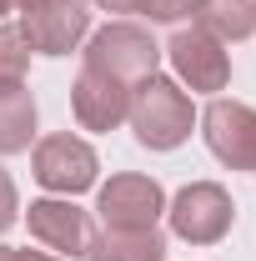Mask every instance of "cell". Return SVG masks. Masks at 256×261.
Here are the masks:
<instances>
[{"mask_svg":"<svg viewBox=\"0 0 256 261\" xmlns=\"http://www.w3.org/2000/svg\"><path fill=\"white\" fill-rule=\"evenodd\" d=\"M131 130H136V141L141 146H151V151H176L186 136H191V96L176 86V81H166V75H146V81H136L131 86V111H126Z\"/></svg>","mask_w":256,"mask_h":261,"instance_id":"cell-1","label":"cell"},{"mask_svg":"<svg viewBox=\"0 0 256 261\" xmlns=\"http://www.w3.org/2000/svg\"><path fill=\"white\" fill-rule=\"evenodd\" d=\"M86 65L100 70V75H111V81H121V86H136V81L156 75L161 45L151 40V31H141V25H131V20H116V25H106V31L91 35Z\"/></svg>","mask_w":256,"mask_h":261,"instance_id":"cell-2","label":"cell"},{"mask_svg":"<svg viewBox=\"0 0 256 261\" xmlns=\"http://www.w3.org/2000/svg\"><path fill=\"white\" fill-rule=\"evenodd\" d=\"M91 31L86 0H20V35L40 56H70Z\"/></svg>","mask_w":256,"mask_h":261,"instance_id":"cell-3","label":"cell"},{"mask_svg":"<svg viewBox=\"0 0 256 261\" xmlns=\"http://www.w3.org/2000/svg\"><path fill=\"white\" fill-rule=\"evenodd\" d=\"M171 231L181 236V241H191V246H216L231 221H236V206H231V196L226 186L216 181H191V186H181L176 201H171Z\"/></svg>","mask_w":256,"mask_h":261,"instance_id":"cell-4","label":"cell"},{"mask_svg":"<svg viewBox=\"0 0 256 261\" xmlns=\"http://www.w3.org/2000/svg\"><path fill=\"white\" fill-rule=\"evenodd\" d=\"M201 136L211 156L231 171H256V106L246 100H211L201 116Z\"/></svg>","mask_w":256,"mask_h":261,"instance_id":"cell-5","label":"cell"},{"mask_svg":"<svg viewBox=\"0 0 256 261\" xmlns=\"http://www.w3.org/2000/svg\"><path fill=\"white\" fill-rule=\"evenodd\" d=\"M96 151L81 141V136H70V130H56V136H45L40 146H35V181L45 186V191H61V196H81L96 186Z\"/></svg>","mask_w":256,"mask_h":261,"instance_id":"cell-6","label":"cell"},{"mask_svg":"<svg viewBox=\"0 0 256 261\" xmlns=\"http://www.w3.org/2000/svg\"><path fill=\"white\" fill-rule=\"evenodd\" d=\"M166 56L176 65V75L191 86V91H226V81H231V56L221 50V40L211 31H201V25H181V31L171 35V45H166Z\"/></svg>","mask_w":256,"mask_h":261,"instance_id":"cell-7","label":"cell"},{"mask_svg":"<svg viewBox=\"0 0 256 261\" xmlns=\"http://www.w3.org/2000/svg\"><path fill=\"white\" fill-rule=\"evenodd\" d=\"M100 221L116 231H146L161 221V211H166V191H161L151 176H111L106 186H100V201H96Z\"/></svg>","mask_w":256,"mask_h":261,"instance_id":"cell-8","label":"cell"},{"mask_svg":"<svg viewBox=\"0 0 256 261\" xmlns=\"http://www.w3.org/2000/svg\"><path fill=\"white\" fill-rule=\"evenodd\" d=\"M31 236L40 246H50V251H61V256H86L91 251V241H96V231H91V216L65 196V201H31Z\"/></svg>","mask_w":256,"mask_h":261,"instance_id":"cell-9","label":"cell"},{"mask_svg":"<svg viewBox=\"0 0 256 261\" xmlns=\"http://www.w3.org/2000/svg\"><path fill=\"white\" fill-rule=\"evenodd\" d=\"M70 111H75L81 130H116L131 111V86H121V81H111V75L86 65L75 75V86H70Z\"/></svg>","mask_w":256,"mask_h":261,"instance_id":"cell-10","label":"cell"},{"mask_svg":"<svg viewBox=\"0 0 256 261\" xmlns=\"http://www.w3.org/2000/svg\"><path fill=\"white\" fill-rule=\"evenodd\" d=\"M35 141V96L25 91V81L0 86V156L31 151Z\"/></svg>","mask_w":256,"mask_h":261,"instance_id":"cell-11","label":"cell"},{"mask_svg":"<svg viewBox=\"0 0 256 261\" xmlns=\"http://www.w3.org/2000/svg\"><path fill=\"white\" fill-rule=\"evenodd\" d=\"M86 256H91V261H161V256H166V241H161L156 226H146V231H116V226H106L96 241H91Z\"/></svg>","mask_w":256,"mask_h":261,"instance_id":"cell-12","label":"cell"},{"mask_svg":"<svg viewBox=\"0 0 256 261\" xmlns=\"http://www.w3.org/2000/svg\"><path fill=\"white\" fill-rule=\"evenodd\" d=\"M201 31H211L221 45L256 35V0H206L201 5Z\"/></svg>","mask_w":256,"mask_h":261,"instance_id":"cell-13","label":"cell"},{"mask_svg":"<svg viewBox=\"0 0 256 261\" xmlns=\"http://www.w3.org/2000/svg\"><path fill=\"white\" fill-rule=\"evenodd\" d=\"M25 65H31V45H25V35L0 25V86H15V81L25 75Z\"/></svg>","mask_w":256,"mask_h":261,"instance_id":"cell-14","label":"cell"},{"mask_svg":"<svg viewBox=\"0 0 256 261\" xmlns=\"http://www.w3.org/2000/svg\"><path fill=\"white\" fill-rule=\"evenodd\" d=\"M201 5H206V0H146L141 15H151V20H161V25H181V20L201 15Z\"/></svg>","mask_w":256,"mask_h":261,"instance_id":"cell-15","label":"cell"},{"mask_svg":"<svg viewBox=\"0 0 256 261\" xmlns=\"http://www.w3.org/2000/svg\"><path fill=\"white\" fill-rule=\"evenodd\" d=\"M10 221H15V181H10V171L0 166V236L10 231Z\"/></svg>","mask_w":256,"mask_h":261,"instance_id":"cell-16","label":"cell"},{"mask_svg":"<svg viewBox=\"0 0 256 261\" xmlns=\"http://www.w3.org/2000/svg\"><path fill=\"white\" fill-rule=\"evenodd\" d=\"M100 10H116V15H131V10H146V0H91Z\"/></svg>","mask_w":256,"mask_h":261,"instance_id":"cell-17","label":"cell"},{"mask_svg":"<svg viewBox=\"0 0 256 261\" xmlns=\"http://www.w3.org/2000/svg\"><path fill=\"white\" fill-rule=\"evenodd\" d=\"M15 261H56V256H45V251H15Z\"/></svg>","mask_w":256,"mask_h":261,"instance_id":"cell-18","label":"cell"},{"mask_svg":"<svg viewBox=\"0 0 256 261\" xmlns=\"http://www.w3.org/2000/svg\"><path fill=\"white\" fill-rule=\"evenodd\" d=\"M15 5H20V0H0V15H10V10H15Z\"/></svg>","mask_w":256,"mask_h":261,"instance_id":"cell-19","label":"cell"}]
</instances>
